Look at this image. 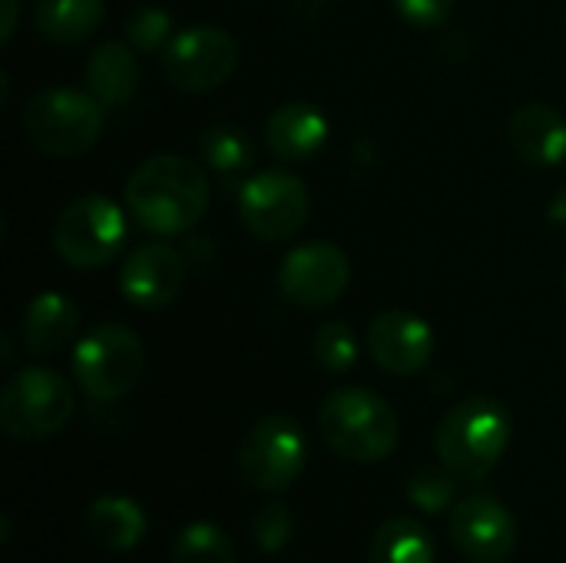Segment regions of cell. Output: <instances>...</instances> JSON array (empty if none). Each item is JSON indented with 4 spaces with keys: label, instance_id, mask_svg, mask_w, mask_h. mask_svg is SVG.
<instances>
[{
    "label": "cell",
    "instance_id": "cell-22",
    "mask_svg": "<svg viewBox=\"0 0 566 563\" xmlns=\"http://www.w3.org/2000/svg\"><path fill=\"white\" fill-rule=\"evenodd\" d=\"M172 563H235V544L222 528L196 521L176 534Z\"/></svg>",
    "mask_w": 566,
    "mask_h": 563
},
{
    "label": "cell",
    "instance_id": "cell-2",
    "mask_svg": "<svg viewBox=\"0 0 566 563\" xmlns=\"http://www.w3.org/2000/svg\"><path fill=\"white\" fill-rule=\"evenodd\" d=\"M322 441L352 465H378L395 455L401 425L391 405L368 388H338L318 408Z\"/></svg>",
    "mask_w": 566,
    "mask_h": 563
},
{
    "label": "cell",
    "instance_id": "cell-24",
    "mask_svg": "<svg viewBox=\"0 0 566 563\" xmlns=\"http://www.w3.org/2000/svg\"><path fill=\"white\" fill-rule=\"evenodd\" d=\"M454 471L451 468H434V465H421V468H415L411 471V478H408V498H411V504H418L421 511H431V514H438V511H444L451 501H454Z\"/></svg>",
    "mask_w": 566,
    "mask_h": 563
},
{
    "label": "cell",
    "instance_id": "cell-29",
    "mask_svg": "<svg viewBox=\"0 0 566 563\" xmlns=\"http://www.w3.org/2000/svg\"><path fill=\"white\" fill-rule=\"evenodd\" d=\"M17 13H20V0H3V30H0V40L7 43L17 30Z\"/></svg>",
    "mask_w": 566,
    "mask_h": 563
},
{
    "label": "cell",
    "instance_id": "cell-3",
    "mask_svg": "<svg viewBox=\"0 0 566 563\" xmlns=\"http://www.w3.org/2000/svg\"><path fill=\"white\" fill-rule=\"evenodd\" d=\"M511 445V415L494 398H468L454 405L434 435V448L444 468L464 481L488 478Z\"/></svg>",
    "mask_w": 566,
    "mask_h": 563
},
{
    "label": "cell",
    "instance_id": "cell-15",
    "mask_svg": "<svg viewBox=\"0 0 566 563\" xmlns=\"http://www.w3.org/2000/svg\"><path fill=\"white\" fill-rule=\"evenodd\" d=\"M507 139L514 153L537 169L560 166L566 159V119L547 103H527L514 110Z\"/></svg>",
    "mask_w": 566,
    "mask_h": 563
},
{
    "label": "cell",
    "instance_id": "cell-21",
    "mask_svg": "<svg viewBox=\"0 0 566 563\" xmlns=\"http://www.w3.org/2000/svg\"><path fill=\"white\" fill-rule=\"evenodd\" d=\"M371 563H434V541L415 518H391L371 538Z\"/></svg>",
    "mask_w": 566,
    "mask_h": 563
},
{
    "label": "cell",
    "instance_id": "cell-11",
    "mask_svg": "<svg viewBox=\"0 0 566 563\" xmlns=\"http://www.w3.org/2000/svg\"><path fill=\"white\" fill-rule=\"evenodd\" d=\"M352 282V259L342 246L328 239L295 246L279 269L282 295L298 309H328L335 305Z\"/></svg>",
    "mask_w": 566,
    "mask_h": 563
},
{
    "label": "cell",
    "instance_id": "cell-19",
    "mask_svg": "<svg viewBox=\"0 0 566 563\" xmlns=\"http://www.w3.org/2000/svg\"><path fill=\"white\" fill-rule=\"evenodd\" d=\"M86 534L96 548L103 551H133L143 534H146V514L136 501L119 498V494H106L96 498L86 511Z\"/></svg>",
    "mask_w": 566,
    "mask_h": 563
},
{
    "label": "cell",
    "instance_id": "cell-9",
    "mask_svg": "<svg viewBox=\"0 0 566 563\" xmlns=\"http://www.w3.org/2000/svg\"><path fill=\"white\" fill-rule=\"evenodd\" d=\"M308 186L289 169H265L239 189V219L262 242H285L308 222Z\"/></svg>",
    "mask_w": 566,
    "mask_h": 563
},
{
    "label": "cell",
    "instance_id": "cell-30",
    "mask_svg": "<svg viewBox=\"0 0 566 563\" xmlns=\"http://www.w3.org/2000/svg\"><path fill=\"white\" fill-rule=\"evenodd\" d=\"M551 219H554L560 229H566V189H560V192L551 199Z\"/></svg>",
    "mask_w": 566,
    "mask_h": 563
},
{
    "label": "cell",
    "instance_id": "cell-25",
    "mask_svg": "<svg viewBox=\"0 0 566 563\" xmlns=\"http://www.w3.org/2000/svg\"><path fill=\"white\" fill-rule=\"evenodd\" d=\"M315 358L325 372L332 375H342V372H352L355 362H358V342H355V332L345 325V322H325L318 332H315Z\"/></svg>",
    "mask_w": 566,
    "mask_h": 563
},
{
    "label": "cell",
    "instance_id": "cell-28",
    "mask_svg": "<svg viewBox=\"0 0 566 563\" xmlns=\"http://www.w3.org/2000/svg\"><path fill=\"white\" fill-rule=\"evenodd\" d=\"M395 10L401 13V20L408 27L434 30V27H441L451 17L454 0H395Z\"/></svg>",
    "mask_w": 566,
    "mask_h": 563
},
{
    "label": "cell",
    "instance_id": "cell-20",
    "mask_svg": "<svg viewBox=\"0 0 566 563\" xmlns=\"http://www.w3.org/2000/svg\"><path fill=\"white\" fill-rule=\"evenodd\" d=\"M106 17V0H36L33 23L43 40L70 46L83 43L99 30Z\"/></svg>",
    "mask_w": 566,
    "mask_h": 563
},
{
    "label": "cell",
    "instance_id": "cell-31",
    "mask_svg": "<svg viewBox=\"0 0 566 563\" xmlns=\"http://www.w3.org/2000/svg\"><path fill=\"white\" fill-rule=\"evenodd\" d=\"M564 285H566V275H564Z\"/></svg>",
    "mask_w": 566,
    "mask_h": 563
},
{
    "label": "cell",
    "instance_id": "cell-13",
    "mask_svg": "<svg viewBox=\"0 0 566 563\" xmlns=\"http://www.w3.org/2000/svg\"><path fill=\"white\" fill-rule=\"evenodd\" d=\"M186 285V259L169 242H143L136 246L119 272L123 299L136 309L156 312L179 299Z\"/></svg>",
    "mask_w": 566,
    "mask_h": 563
},
{
    "label": "cell",
    "instance_id": "cell-4",
    "mask_svg": "<svg viewBox=\"0 0 566 563\" xmlns=\"http://www.w3.org/2000/svg\"><path fill=\"white\" fill-rule=\"evenodd\" d=\"M23 136L33 149L70 159L93 149L103 136L106 113L93 93H80L70 86H53L36 93L23 110Z\"/></svg>",
    "mask_w": 566,
    "mask_h": 563
},
{
    "label": "cell",
    "instance_id": "cell-12",
    "mask_svg": "<svg viewBox=\"0 0 566 563\" xmlns=\"http://www.w3.org/2000/svg\"><path fill=\"white\" fill-rule=\"evenodd\" d=\"M448 534L458 554L471 563H504L517 548V521L491 494L461 498L451 511Z\"/></svg>",
    "mask_w": 566,
    "mask_h": 563
},
{
    "label": "cell",
    "instance_id": "cell-6",
    "mask_svg": "<svg viewBox=\"0 0 566 563\" xmlns=\"http://www.w3.org/2000/svg\"><path fill=\"white\" fill-rule=\"evenodd\" d=\"M76 411L70 382L50 368L17 372L0 395V428L17 441L53 438Z\"/></svg>",
    "mask_w": 566,
    "mask_h": 563
},
{
    "label": "cell",
    "instance_id": "cell-18",
    "mask_svg": "<svg viewBox=\"0 0 566 563\" xmlns=\"http://www.w3.org/2000/svg\"><path fill=\"white\" fill-rule=\"evenodd\" d=\"M136 46H126L119 40L99 43L86 60V90L103 106H126L139 90V60L133 53Z\"/></svg>",
    "mask_w": 566,
    "mask_h": 563
},
{
    "label": "cell",
    "instance_id": "cell-8",
    "mask_svg": "<svg viewBox=\"0 0 566 563\" xmlns=\"http://www.w3.org/2000/svg\"><path fill=\"white\" fill-rule=\"evenodd\" d=\"M308 461V445L289 415L259 418L239 441V475L265 494H279L298 481Z\"/></svg>",
    "mask_w": 566,
    "mask_h": 563
},
{
    "label": "cell",
    "instance_id": "cell-7",
    "mask_svg": "<svg viewBox=\"0 0 566 563\" xmlns=\"http://www.w3.org/2000/svg\"><path fill=\"white\" fill-rule=\"evenodd\" d=\"M126 242V216L106 196H80L53 222V249L56 256L83 272L103 269L116 259Z\"/></svg>",
    "mask_w": 566,
    "mask_h": 563
},
{
    "label": "cell",
    "instance_id": "cell-17",
    "mask_svg": "<svg viewBox=\"0 0 566 563\" xmlns=\"http://www.w3.org/2000/svg\"><path fill=\"white\" fill-rule=\"evenodd\" d=\"M80 329V309L63 292H40L30 299L20 319V338L30 355L60 352Z\"/></svg>",
    "mask_w": 566,
    "mask_h": 563
},
{
    "label": "cell",
    "instance_id": "cell-14",
    "mask_svg": "<svg viewBox=\"0 0 566 563\" xmlns=\"http://www.w3.org/2000/svg\"><path fill=\"white\" fill-rule=\"evenodd\" d=\"M368 352L381 372L411 378L431 362L434 332L421 315L405 309H388L375 315L368 325Z\"/></svg>",
    "mask_w": 566,
    "mask_h": 563
},
{
    "label": "cell",
    "instance_id": "cell-10",
    "mask_svg": "<svg viewBox=\"0 0 566 563\" xmlns=\"http://www.w3.org/2000/svg\"><path fill=\"white\" fill-rule=\"evenodd\" d=\"M163 73L176 90H219L239 66V40L222 27H189L163 50Z\"/></svg>",
    "mask_w": 566,
    "mask_h": 563
},
{
    "label": "cell",
    "instance_id": "cell-5",
    "mask_svg": "<svg viewBox=\"0 0 566 563\" xmlns=\"http://www.w3.org/2000/svg\"><path fill=\"white\" fill-rule=\"evenodd\" d=\"M146 368V348L129 325L103 322L73 348V375L93 402L126 398Z\"/></svg>",
    "mask_w": 566,
    "mask_h": 563
},
{
    "label": "cell",
    "instance_id": "cell-1",
    "mask_svg": "<svg viewBox=\"0 0 566 563\" xmlns=\"http://www.w3.org/2000/svg\"><path fill=\"white\" fill-rule=\"evenodd\" d=\"M126 206L133 219L156 236L189 232L209 209V179L186 156H153L126 179Z\"/></svg>",
    "mask_w": 566,
    "mask_h": 563
},
{
    "label": "cell",
    "instance_id": "cell-26",
    "mask_svg": "<svg viewBox=\"0 0 566 563\" xmlns=\"http://www.w3.org/2000/svg\"><path fill=\"white\" fill-rule=\"evenodd\" d=\"M172 30V17L163 7H139L129 20H126V37L139 53H153L163 46V40Z\"/></svg>",
    "mask_w": 566,
    "mask_h": 563
},
{
    "label": "cell",
    "instance_id": "cell-23",
    "mask_svg": "<svg viewBox=\"0 0 566 563\" xmlns=\"http://www.w3.org/2000/svg\"><path fill=\"white\" fill-rule=\"evenodd\" d=\"M202 159L216 173H242L255 163V146L245 129L235 126H212L202 136Z\"/></svg>",
    "mask_w": 566,
    "mask_h": 563
},
{
    "label": "cell",
    "instance_id": "cell-16",
    "mask_svg": "<svg viewBox=\"0 0 566 563\" xmlns=\"http://www.w3.org/2000/svg\"><path fill=\"white\" fill-rule=\"evenodd\" d=\"M328 139V119L312 103H285L265 119V146L282 163L312 159Z\"/></svg>",
    "mask_w": 566,
    "mask_h": 563
},
{
    "label": "cell",
    "instance_id": "cell-27",
    "mask_svg": "<svg viewBox=\"0 0 566 563\" xmlns=\"http://www.w3.org/2000/svg\"><path fill=\"white\" fill-rule=\"evenodd\" d=\"M252 538H255L259 551H265V554L282 551L292 538V511L282 501L265 504L252 521Z\"/></svg>",
    "mask_w": 566,
    "mask_h": 563
}]
</instances>
